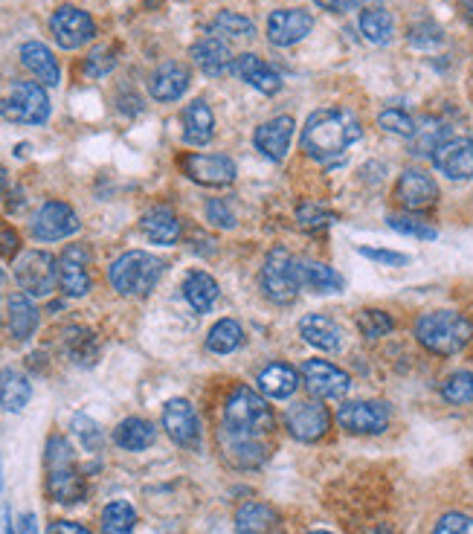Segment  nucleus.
I'll return each mask as SVG.
<instances>
[{"mask_svg":"<svg viewBox=\"0 0 473 534\" xmlns=\"http://www.w3.org/2000/svg\"><path fill=\"white\" fill-rule=\"evenodd\" d=\"M154 439H157L154 424L146 421V418H125V421H119L117 430H114V442H117L122 450H131V453L151 447L154 445Z\"/></svg>","mask_w":473,"mask_h":534,"instance_id":"obj_33","label":"nucleus"},{"mask_svg":"<svg viewBox=\"0 0 473 534\" xmlns=\"http://www.w3.org/2000/svg\"><path fill=\"white\" fill-rule=\"evenodd\" d=\"M462 9H465V15L473 21V0H462Z\"/></svg>","mask_w":473,"mask_h":534,"instance_id":"obj_58","label":"nucleus"},{"mask_svg":"<svg viewBox=\"0 0 473 534\" xmlns=\"http://www.w3.org/2000/svg\"><path fill=\"white\" fill-rule=\"evenodd\" d=\"M273 433V410L265 395L250 386H238L224 404V418L218 430L221 453L230 465L241 471H253L265 465Z\"/></svg>","mask_w":473,"mask_h":534,"instance_id":"obj_1","label":"nucleus"},{"mask_svg":"<svg viewBox=\"0 0 473 534\" xmlns=\"http://www.w3.org/2000/svg\"><path fill=\"white\" fill-rule=\"evenodd\" d=\"M233 73H236L244 85L256 88L259 93H265V96H273V93L282 90V76H279V70L270 67L265 59H259L256 53H244V56H238V59L233 61Z\"/></svg>","mask_w":473,"mask_h":534,"instance_id":"obj_22","label":"nucleus"},{"mask_svg":"<svg viewBox=\"0 0 473 534\" xmlns=\"http://www.w3.org/2000/svg\"><path fill=\"white\" fill-rule=\"evenodd\" d=\"M378 125L384 128L386 134H395V137H413L415 128H418L415 119L407 111H401V108H386V111H381Z\"/></svg>","mask_w":473,"mask_h":534,"instance_id":"obj_45","label":"nucleus"},{"mask_svg":"<svg viewBox=\"0 0 473 534\" xmlns=\"http://www.w3.org/2000/svg\"><path fill=\"white\" fill-rule=\"evenodd\" d=\"M70 427H73V433H76V439L82 442V447L88 450V453H99L102 445H105V433H102V427L93 421L85 413H76L73 421H70Z\"/></svg>","mask_w":473,"mask_h":534,"instance_id":"obj_42","label":"nucleus"},{"mask_svg":"<svg viewBox=\"0 0 473 534\" xmlns=\"http://www.w3.org/2000/svg\"><path fill=\"white\" fill-rule=\"evenodd\" d=\"M64 346H67L70 357H73L76 363H82V366H93L96 357H99V340H96V334L88 331V328H67Z\"/></svg>","mask_w":473,"mask_h":534,"instance_id":"obj_37","label":"nucleus"},{"mask_svg":"<svg viewBox=\"0 0 473 534\" xmlns=\"http://www.w3.org/2000/svg\"><path fill=\"white\" fill-rule=\"evenodd\" d=\"M32 398V384L27 375H21L18 369H3L0 372V407L6 413H21Z\"/></svg>","mask_w":473,"mask_h":534,"instance_id":"obj_31","label":"nucleus"},{"mask_svg":"<svg viewBox=\"0 0 473 534\" xmlns=\"http://www.w3.org/2000/svg\"><path fill=\"white\" fill-rule=\"evenodd\" d=\"M163 430L180 447L201 445V418L186 398H172L163 407Z\"/></svg>","mask_w":473,"mask_h":534,"instance_id":"obj_15","label":"nucleus"},{"mask_svg":"<svg viewBox=\"0 0 473 534\" xmlns=\"http://www.w3.org/2000/svg\"><path fill=\"white\" fill-rule=\"evenodd\" d=\"M320 9H326V12H334V15H343V12H352L360 0H314Z\"/></svg>","mask_w":473,"mask_h":534,"instance_id":"obj_53","label":"nucleus"},{"mask_svg":"<svg viewBox=\"0 0 473 534\" xmlns=\"http://www.w3.org/2000/svg\"><path fill=\"white\" fill-rule=\"evenodd\" d=\"M183 166V175L201 186H230L236 180L238 169L233 163V157L227 154H201V151H192L180 160Z\"/></svg>","mask_w":473,"mask_h":534,"instance_id":"obj_11","label":"nucleus"},{"mask_svg":"<svg viewBox=\"0 0 473 534\" xmlns=\"http://www.w3.org/2000/svg\"><path fill=\"white\" fill-rule=\"evenodd\" d=\"M285 424H288V433L299 439V442H320L328 433V410L323 404H314V401H302V404H294L285 416Z\"/></svg>","mask_w":473,"mask_h":534,"instance_id":"obj_18","label":"nucleus"},{"mask_svg":"<svg viewBox=\"0 0 473 534\" xmlns=\"http://www.w3.org/2000/svg\"><path fill=\"white\" fill-rule=\"evenodd\" d=\"M189 85H192L189 67L180 64V61H166V64H160V67L151 73L148 93H151V99H157V102H178L180 96L189 90Z\"/></svg>","mask_w":473,"mask_h":534,"instance_id":"obj_20","label":"nucleus"},{"mask_svg":"<svg viewBox=\"0 0 473 534\" xmlns=\"http://www.w3.org/2000/svg\"><path fill=\"white\" fill-rule=\"evenodd\" d=\"M308 534H331V532H308Z\"/></svg>","mask_w":473,"mask_h":534,"instance_id":"obj_60","label":"nucleus"},{"mask_svg":"<svg viewBox=\"0 0 473 534\" xmlns=\"http://www.w3.org/2000/svg\"><path fill=\"white\" fill-rule=\"evenodd\" d=\"M360 256L378 262V265H389V267H401L410 262L407 253H395V250H381V247H360Z\"/></svg>","mask_w":473,"mask_h":534,"instance_id":"obj_50","label":"nucleus"},{"mask_svg":"<svg viewBox=\"0 0 473 534\" xmlns=\"http://www.w3.org/2000/svg\"><path fill=\"white\" fill-rule=\"evenodd\" d=\"M21 534H38L35 514H24V517H21Z\"/></svg>","mask_w":473,"mask_h":534,"instance_id":"obj_56","label":"nucleus"},{"mask_svg":"<svg viewBox=\"0 0 473 534\" xmlns=\"http://www.w3.org/2000/svg\"><path fill=\"white\" fill-rule=\"evenodd\" d=\"M3 192H6V169L0 166V201H3Z\"/></svg>","mask_w":473,"mask_h":534,"instance_id":"obj_57","label":"nucleus"},{"mask_svg":"<svg viewBox=\"0 0 473 534\" xmlns=\"http://www.w3.org/2000/svg\"><path fill=\"white\" fill-rule=\"evenodd\" d=\"M215 137V117L204 99H195L183 108V140L189 146H209Z\"/></svg>","mask_w":473,"mask_h":534,"instance_id":"obj_27","label":"nucleus"},{"mask_svg":"<svg viewBox=\"0 0 473 534\" xmlns=\"http://www.w3.org/2000/svg\"><path fill=\"white\" fill-rule=\"evenodd\" d=\"M395 198L401 201V207L404 209H427L436 204V198H439V186H436V180L430 178V175H424V172H418V169H407L398 183H395Z\"/></svg>","mask_w":473,"mask_h":534,"instance_id":"obj_21","label":"nucleus"},{"mask_svg":"<svg viewBox=\"0 0 473 534\" xmlns=\"http://www.w3.org/2000/svg\"><path fill=\"white\" fill-rule=\"evenodd\" d=\"M299 386V372L288 363H270L259 372V392L270 401H285L291 398Z\"/></svg>","mask_w":473,"mask_h":534,"instance_id":"obj_29","label":"nucleus"},{"mask_svg":"<svg viewBox=\"0 0 473 534\" xmlns=\"http://www.w3.org/2000/svg\"><path fill=\"white\" fill-rule=\"evenodd\" d=\"M192 59L201 67V73L207 76H224L230 67H233V53H230V44L218 35H207L201 41L192 44Z\"/></svg>","mask_w":473,"mask_h":534,"instance_id":"obj_24","label":"nucleus"},{"mask_svg":"<svg viewBox=\"0 0 473 534\" xmlns=\"http://www.w3.org/2000/svg\"><path fill=\"white\" fill-rule=\"evenodd\" d=\"M262 291L276 305H291L296 294L302 291V285H299V259H294L291 250L273 247L267 253L265 267H262Z\"/></svg>","mask_w":473,"mask_h":534,"instance_id":"obj_6","label":"nucleus"},{"mask_svg":"<svg viewBox=\"0 0 473 534\" xmlns=\"http://www.w3.org/2000/svg\"><path fill=\"white\" fill-rule=\"evenodd\" d=\"M0 485H3V482H0Z\"/></svg>","mask_w":473,"mask_h":534,"instance_id":"obj_61","label":"nucleus"},{"mask_svg":"<svg viewBox=\"0 0 473 534\" xmlns=\"http://www.w3.org/2000/svg\"><path fill=\"white\" fill-rule=\"evenodd\" d=\"M299 334L308 346L320 349V352H340L343 346V328L337 326L331 317L323 314H308L299 323Z\"/></svg>","mask_w":473,"mask_h":534,"instance_id":"obj_25","label":"nucleus"},{"mask_svg":"<svg viewBox=\"0 0 473 534\" xmlns=\"http://www.w3.org/2000/svg\"><path fill=\"white\" fill-rule=\"evenodd\" d=\"M0 285H3V267H0Z\"/></svg>","mask_w":473,"mask_h":534,"instance_id":"obj_59","label":"nucleus"},{"mask_svg":"<svg viewBox=\"0 0 473 534\" xmlns=\"http://www.w3.org/2000/svg\"><path fill=\"white\" fill-rule=\"evenodd\" d=\"M143 233H146L148 241L154 244H163V247H172L178 244L180 236H183V227H180V218L169 207H154L148 209L140 221Z\"/></svg>","mask_w":473,"mask_h":534,"instance_id":"obj_28","label":"nucleus"},{"mask_svg":"<svg viewBox=\"0 0 473 534\" xmlns=\"http://www.w3.org/2000/svg\"><path fill=\"white\" fill-rule=\"evenodd\" d=\"M117 67V50L114 47H96L85 59V76L90 79H105Z\"/></svg>","mask_w":473,"mask_h":534,"instance_id":"obj_46","label":"nucleus"},{"mask_svg":"<svg viewBox=\"0 0 473 534\" xmlns=\"http://www.w3.org/2000/svg\"><path fill=\"white\" fill-rule=\"evenodd\" d=\"M0 534H15V526H12V514H9V508H6V505L0 508Z\"/></svg>","mask_w":473,"mask_h":534,"instance_id":"obj_55","label":"nucleus"},{"mask_svg":"<svg viewBox=\"0 0 473 534\" xmlns=\"http://www.w3.org/2000/svg\"><path fill=\"white\" fill-rule=\"evenodd\" d=\"M302 381L308 386V392L320 401H343L352 389L349 372H343L340 366L328 363V360H305L302 363Z\"/></svg>","mask_w":473,"mask_h":534,"instance_id":"obj_9","label":"nucleus"},{"mask_svg":"<svg viewBox=\"0 0 473 534\" xmlns=\"http://www.w3.org/2000/svg\"><path fill=\"white\" fill-rule=\"evenodd\" d=\"M238 534H285L282 517L265 503H244L236 511Z\"/></svg>","mask_w":473,"mask_h":534,"instance_id":"obj_26","label":"nucleus"},{"mask_svg":"<svg viewBox=\"0 0 473 534\" xmlns=\"http://www.w3.org/2000/svg\"><path fill=\"white\" fill-rule=\"evenodd\" d=\"M337 424L355 436H378L389 427V407L381 401H349L337 410Z\"/></svg>","mask_w":473,"mask_h":534,"instance_id":"obj_12","label":"nucleus"},{"mask_svg":"<svg viewBox=\"0 0 473 534\" xmlns=\"http://www.w3.org/2000/svg\"><path fill=\"white\" fill-rule=\"evenodd\" d=\"M18 253H21V236L15 233V227L0 221V256L3 259H18Z\"/></svg>","mask_w":473,"mask_h":534,"instance_id":"obj_51","label":"nucleus"},{"mask_svg":"<svg viewBox=\"0 0 473 534\" xmlns=\"http://www.w3.org/2000/svg\"><path fill=\"white\" fill-rule=\"evenodd\" d=\"M415 337L418 343L439 357L459 355L473 337L471 320L459 311H430L421 314L415 323Z\"/></svg>","mask_w":473,"mask_h":534,"instance_id":"obj_3","label":"nucleus"},{"mask_svg":"<svg viewBox=\"0 0 473 534\" xmlns=\"http://www.w3.org/2000/svg\"><path fill=\"white\" fill-rule=\"evenodd\" d=\"M207 221H212L215 227H221V230H233L238 224L236 212L230 207V201H224V198H212L207 204Z\"/></svg>","mask_w":473,"mask_h":534,"instance_id":"obj_48","label":"nucleus"},{"mask_svg":"<svg viewBox=\"0 0 473 534\" xmlns=\"http://www.w3.org/2000/svg\"><path fill=\"white\" fill-rule=\"evenodd\" d=\"M294 128H296L294 117L282 114V117L270 119L265 125H259L253 143H256V149L262 151L270 163H282V160L288 157V149H291Z\"/></svg>","mask_w":473,"mask_h":534,"instance_id":"obj_19","label":"nucleus"},{"mask_svg":"<svg viewBox=\"0 0 473 534\" xmlns=\"http://www.w3.org/2000/svg\"><path fill=\"white\" fill-rule=\"evenodd\" d=\"M442 398L447 404H471L473 401V372L462 369V372H453L447 381L442 384Z\"/></svg>","mask_w":473,"mask_h":534,"instance_id":"obj_41","label":"nucleus"},{"mask_svg":"<svg viewBox=\"0 0 473 534\" xmlns=\"http://www.w3.org/2000/svg\"><path fill=\"white\" fill-rule=\"evenodd\" d=\"M218 294H221V288H218V282L209 276L207 270H192V273H186V279H183V297H186V302H189L198 314H207L209 308L215 305Z\"/></svg>","mask_w":473,"mask_h":534,"instance_id":"obj_30","label":"nucleus"},{"mask_svg":"<svg viewBox=\"0 0 473 534\" xmlns=\"http://www.w3.org/2000/svg\"><path fill=\"white\" fill-rule=\"evenodd\" d=\"M59 288L79 299L90 291V253L82 244H67L59 256Z\"/></svg>","mask_w":473,"mask_h":534,"instance_id":"obj_14","label":"nucleus"},{"mask_svg":"<svg viewBox=\"0 0 473 534\" xmlns=\"http://www.w3.org/2000/svg\"><path fill=\"white\" fill-rule=\"evenodd\" d=\"M212 35H224V38H253L256 35V27H253V21L250 18H244V15H238V12H218V18L212 21Z\"/></svg>","mask_w":473,"mask_h":534,"instance_id":"obj_39","label":"nucleus"},{"mask_svg":"<svg viewBox=\"0 0 473 534\" xmlns=\"http://www.w3.org/2000/svg\"><path fill=\"white\" fill-rule=\"evenodd\" d=\"M241 346H244V328L238 326L236 320H218L215 326L209 328V352H215V355H233Z\"/></svg>","mask_w":473,"mask_h":534,"instance_id":"obj_36","label":"nucleus"},{"mask_svg":"<svg viewBox=\"0 0 473 534\" xmlns=\"http://www.w3.org/2000/svg\"><path fill=\"white\" fill-rule=\"evenodd\" d=\"M0 117L21 125H44L50 119V96L41 82H15L0 99Z\"/></svg>","mask_w":473,"mask_h":534,"instance_id":"obj_7","label":"nucleus"},{"mask_svg":"<svg viewBox=\"0 0 473 534\" xmlns=\"http://www.w3.org/2000/svg\"><path fill=\"white\" fill-rule=\"evenodd\" d=\"M44 462H47V494L56 503H82L85 494H88V485H85L82 471L76 468L73 447H70V442L64 436H50Z\"/></svg>","mask_w":473,"mask_h":534,"instance_id":"obj_4","label":"nucleus"},{"mask_svg":"<svg viewBox=\"0 0 473 534\" xmlns=\"http://www.w3.org/2000/svg\"><path fill=\"white\" fill-rule=\"evenodd\" d=\"M296 221H299V227L302 230H326L331 227L334 221H337V215L331 212V209L320 207V204H302V207L296 209Z\"/></svg>","mask_w":473,"mask_h":534,"instance_id":"obj_44","label":"nucleus"},{"mask_svg":"<svg viewBox=\"0 0 473 534\" xmlns=\"http://www.w3.org/2000/svg\"><path fill=\"white\" fill-rule=\"evenodd\" d=\"M21 61L24 67L35 76V82H41L44 88H59L61 85V67L53 50L41 41H27L21 47Z\"/></svg>","mask_w":473,"mask_h":534,"instance_id":"obj_23","label":"nucleus"},{"mask_svg":"<svg viewBox=\"0 0 473 534\" xmlns=\"http://www.w3.org/2000/svg\"><path fill=\"white\" fill-rule=\"evenodd\" d=\"M314 30V18L305 9H276L267 18V41L276 47H294Z\"/></svg>","mask_w":473,"mask_h":534,"instance_id":"obj_16","label":"nucleus"},{"mask_svg":"<svg viewBox=\"0 0 473 534\" xmlns=\"http://www.w3.org/2000/svg\"><path fill=\"white\" fill-rule=\"evenodd\" d=\"M9 331L15 340H30L38 328V308L32 305V299L27 294H15L9 297Z\"/></svg>","mask_w":473,"mask_h":534,"instance_id":"obj_34","label":"nucleus"},{"mask_svg":"<svg viewBox=\"0 0 473 534\" xmlns=\"http://www.w3.org/2000/svg\"><path fill=\"white\" fill-rule=\"evenodd\" d=\"M413 137H418L413 154H433L444 143V128L439 122H427L424 128H415Z\"/></svg>","mask_w":473,"mask_h":534,"instance_id":"obj_47","label":"nucleus"},{"mask_svg":"<svg viewBox=\"0 0 473 534\" xmlns=\"http://www.w3.org/2000/svg\"><path fill=\"white\" fill-rule=\"evenodd\" d=\"M433 166L450 180L473 178V140L471 137H447L433 151Z\"/></svg>","mask_w":473,"mask_h":534,"instance_id":"obj_17","label":"nucleus"},{"mask_svg":"<svg viewBox=\"0 0 473 534\" xmlns=\"http://www.w3.org/2000/svg\"><path fill=\"white\" fill-rule=\"evenodd\" d=\"M360 32H363V38H366L369 44L384 47V44L392 41L395 21H392V15H389L386 9H381V6H369V9L360 12Z\"/></svg>","mask_w":473,"mask_h":534,"instance_id":"obj_35","label":"nucleus"},{"mask_svg":"<svg viewBox=\"0 0 473 534\" xmlns=\"http://www.w3.org/2000/svg\"><path fill=\"white\" fill-rule=\"evenodd\" d=\"M357 328H360L363 337L378 340V337H386V334L395 328V320H392L386 311H381V308H363V311L357 314Z\"/></svg>","mask_w":473,"mask_h":534,"instance_id":"obj_40","label":"nucleus"},{"mask_svg":"<svg viewBox=\"0 0 473 534\" xmlns=\"http://www.w3.org/2000/svg\"><path fill=\"white\" fill-rule=\"evenodd\" d=\"M82 221L76 215V209L64 201H47L44 207L35 212L32 218V236L38 241H61L79 233Z\"/></svg>","mask_w":473,"mask_h":534,"instance_id":"obj_13","label":"nucleus"},{"mask_svg":"<svg viewBox=\"0 0 473 534\" xmlns=\"http://www.w3.org/2000/svg\"><path fill=\"white\" fill-rule=\"evenodd\" d=\"M137 526V511L125 500H114L102 511V534H134Z\"/></svg>","mask_w":473,"mask_h":534,"instance_id":"obj_38","label":"nucleus"},{"mask_svg":"<svg viewBox=\"0 0 473 534\" xmlns=\"http://www.w3.org/2000/svg\"><path fill=\"white\" fill-rule=\"evenodd\" d=\"M15 282L27 297H50L59 285V259L47 250H27L15 259Z\"/></svg>","mask_w":473,"mask_h":534,"instance_id":"obj_8","label":"nucleus"},{"mask_svg":"<svg viewBox=\"0 0 473 534\" xmlns=\"http://www.w3.org/2000/svg\"><path fill=\"white\" fill-rule=\"evenodd\" d=\"M363 137V125L349 108H320L302 125V149L317 163H334Z\"/></svg>","mask_w":473,"mask_h":534,"instance_id":"obj_2","label":"nucleus"},{"mask_svg":"<svg viewBox=\"0 0 473 534\" xmlns=\"http://www.w3.org/2000/svg\"><path fill=\"white\" fill-rule=\"evenodd\" d=\"M50 534H90V529H85L82 523H73V520H53Z\"/></svg>","mask_w":473,"mask_h":534,"instance_id":"obj_54","label":"nucleus"},{"mask_svg":"<svg viewBox=\"0 0 473 534\" xmlns=\"http://www.w3.org/2000/svg\"><path fill=\"white\" fill-rule=\"evenodd\" d=\"M410 44H415V47H439V44H442V30L433 27V24L415 27V30L410 32Z\"/></svg>","mask_w":473,"mask_h":534,"instance_id":"obj_52","label":"nucleus"},{"mask_svg":"<svg viewBox=\"0 0 473 534\" xmlns=\"http://www.w3.org/2000/svg\"><path fill=\"white\" fill-rule=\"evenodd\" d=\"M163 267H166L163 259H157L154 253L128 250L108 267V279H111L114 291L122 297H148L157 288Z\"/></svg>","mask_w":473,"mask_h":534,"instance_id":"obj_5","label":"nucleus"},{"mask_svg":"<svg viewBox=\"0 0 473 534\" xmlns=\"http://www.w3.org/2000/svg\"><path fill=\"white\" fill-rule=\"evenodd\" d=\"M299 285L314 294H337L343 291V276L323 262H299Z\"/></svg>","mask_w":473,"mask_h":534,"instance_id":"obj_32","label":"nucleus"},{"mask_svg":"<svg viewBox=\"0 0 473 534\" xmlns=\"http://www.w3.org/2000/svg\"><path fill=\"white\" fill-rule=\"evenodd\" d=\"M50 32L61 50H79L96 35V24L79 6H59L50 18Z\"/></svg>","mask_w":473,"mask_h":534,"instance_id":"obj_10","label":"nucleus"},{"mask_svg":"<svg viewBox=\"0 0 473 534\" xmlns=\"http://www.w3.org/2000/svg\"><path fill=\"white\" fill-rule=\"evenodd\" d=\"M389 227H392L395 233H401V236L421 238V241H433V238L439 236V230H436L430 221L418 218V215H392V218H389Z\"/></svg>","mask_w":473,"mask_h":534,"instance_id":"obj_43","label":"nucleus"},{"mask_svg":"<svg viewBox=\"0 0 473 534\" xmlns=\"http://www.w3.org/2000/svg\"><path fill=\"white\" fill-rule=\"evenodd\" d=\"M433 534H473V517L459 514V511H450V514H444L442 520L436 523Z\"/></svg>","mask_w":473,"mask_h":534,"instance_id":"obj_49","label":"nucleus"}]
</instances>
